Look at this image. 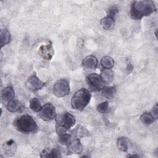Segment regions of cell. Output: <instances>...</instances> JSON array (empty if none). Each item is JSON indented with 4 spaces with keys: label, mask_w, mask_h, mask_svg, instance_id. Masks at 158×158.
<instances>
[{
    "label": "cell",
    "mask_w": 158,
    "mask_h": 158,
    "mask_svg": "<svg viewBox=\"0 0 158 158\" xmlns=\"http://www.w3.org/2000/svg\"><path fill=\"white\" fill-rule=\"evenodd\" d=\"M156 11L154 2L152 1H135L130 9L131 17L134 19H141L149 16Z\"/></svg>",
    "instance_id": "1"
},
{
    "label": "cell",
    "mask_w": 158,
    "mask_h": 158,
    "mask_svg": "<svg viewBox=\"0 0 158 158\" xmlns=\"http://www.w3.org/2000/svg\"><path fill=\"white\" fill-rule=\"evenodd\" d=\"M91 98L90 92L85 88H81L73 95L71 99L72 107L75 110H82L89 103Z\"/></svg>",
    "instance_id": "2"
},
{
    "label": "cell",
    "mask_w": 158,
    "mask_h": 158,
    "mask_svg": "<svg viewBox=\"0 0 158 158\" xmlns=\"http://www.w3.org/2000/svg\"><path fill=\"white\" fill-rule=\"evenodd\" d=\"M17 129L22 133H31L35 131L38 126L35 120L29 115H23L18 118L14 122Z\"/></svg>",
    "instance_id": "3"
},
{
    "label": "cell",
    "mask_w": 158,
    "mask_h": 158,
    "mask_svg": "<svg viewBox=\"0 0 158 158\" xmlns=\"http://www.w3.org/2000/svg\"><path fill=\"white\" fill-rule=\"evenodd\" d=\"M55 118L57 125L63 126L67 130L73 127L75 123V117L69 112L58 114Z\"/></svg>",
    "instance_id": "4"
},
{
    "label": "cell",
    "mask_w": 158,
    "mask_h": 158,
    "mask_svg": "<svg viewBox=\"0 0 158 158\" xmlns=\"http://www.w3.org/2000/svg\"><path fill=\"white\" fill-rule=\"evenodd\" d=\"M70 91V85L65 79H61L57 81L53 86L54 94L58 98H62L67 96L69 94Z\"/></svg>",
    "instance_id": "5"
},
{
    "label": "cell",
    "mask_w": 158,
    "mask_h": 158,
    "mask_svg": "<svg viewBox=\"0 0 158 158\" xmlns=\"http://www.w3.org/2000/svg\"><path fill=\"white\" fill-rule=\"evenodd\" d=\"M40 117L44 121H49L55 118L56 116V108L52 104L48 102L42 106L39 112Z\"/></svg>",
    "instance_id": "6"
},
{
    "label": "cell",
    "mask_w": 158,
    "mask_h": 158,
    "mask_svg": "<svg viewBox=\"0 0 158 158\" xmlns=\"http://www.w3.org/2000/svg\"><path fill=\"white\" fill-rule=\"evenodd\" d=\"M86 80L89 85V88L93 91L102 89L105 86V82L102 80L101 75L97 73H91L86 77Z\"/></svg>",
    "instance_id": "7"
},
{
    "label": "cell",
    "mask_w": 158,
    "mask_h": 158,
    "mask_svg": "<svg viewBox=\"0 0 158 158\" xmlns=\"http://www.w3.org/2000/svg\"><path fill=\"white\" fill-rule=\"evenodd\" d=\"M45 85V83L41 81L36 75L33 74L25 82V86L28 89L31 91H36L41 89Z\"/></svg>",
    "instance_id": "8"
},
{
    "label": "cell",
    "mask_w": 158,
    "mask_h": 158,
    "mask_svg": "<svg viewBox=\"0 0 158 158\" xmlns=\"http://www.w3.org/2000/svg\"><path fill=\"white\" fill-rule=\"evenodd\" d=\"M98 59L94 56H88L82 60V65L84 69L89 70H95L98 66Z\"/></svg>",
    "instance_id": "9"
},
{
    "label": "cell",
    "mask_w": 158,
    "mask_h": 158,
    "mask_svg": "<svg viewBox=\"0 0 158 158\" xmlns=\"http://www.w3.org/2000/svg\"><path fill=\"white\" fill-rule=\"evenodd\" d=\"M40 52L44 60H51L53 54L54 50L51 44H47L46 45H43L40 48Z\"/></svg>",
    "instance_id": "10"
},
{
    "label": "cell",
    "mask_w": 158,
    "mask_h": 158,
    "mask_svg": "<svg viewBox=\"0 0 158 158\" xmlns=\"http://www.w3.org/2000/svg\"><path fill=\"white\" fill-rule=\"evenodd\" d=\"M69 149L74 153L80 154L83 151V146L79 139L72 140L69 144Z\"/></svg>",
    "instance_id": "11"
},
{
    "label": "cell",
    "mask_w": 158,
    "mask_h": 158,
    "mask_svg": "<svg viewBox=\"0 0 158 158\" xmlns=\"http://www.w3.org/2000/svg\"><path fill=\"white\" fill-rule=\"evenodd\" d=\"M117 145L119 150L122 152H127L129 146L130 145V142L128 138L126 137H120L117 139Z\"/></svg>",
    "instance_id": "12"
},
{
    "label": "cell",
    "mask_w": 158,
    "mask_h": 158,
    "mask_svg": "<svg viewBox=\"0 0 158 158\" xmlns=\"http://www.w3.org/2000/svg\"><path fill=\"white\" fill-rule=\"evenodd\" d=\"M15 96V92L13 88L10 86H7L4 88L1 91V98L3 100L10 101L14 99Z\"/></svg>",
    "instance_id": "13"
},
{
    "label": "cell",
    "mask_w": 158,
    "mask_h": 158,
    "mask_svg": "<svg viewBox=\"0 0 158 158\" xmlns=\"http://www.w3.org/2000/svg\"><path fill=\"white\" fill-rule=\"evenodd\" d=\"M10 34L6 29H2L0 32V44L2 48L10 41Z\"/></svg>",
    "instance_id": "14"
},
{
    "label": "cell",
    "mask_w": 158,
    "mask_h": 158,
    "mask_svg": "<svg viewBox=\"0 0 158 158\" xmlns=\"http://www.w3.org/2000/svg\"><path fill=\"white\" fill-rule=\"evenodd\" d=\"M101 24L102 27L106 30H109L112 29L115 24L114 19L110 17L107 16L103 18L101 21Z\"/></svg>",
    "instance_id": "15"
},
{
    "label": "cell",
    "mask_w": 158,
    "mask_h": 158,
    "mask_svg": "<svg viewBox=\"0 0 158 158\" xmlns=\"http://www.w3.org/2000/svg\"><path fill=\"white\" fill-rule=\"evenodd\" d=\"M141 121L143 125L145 126H149L156 120V118L154 117V116L152 115L151 112H144L143 113L141 117H140Z\"/></svg>",
    "instance_id": "16"
},
{
    "label": "cell",
    "mask_w": 158,
    "mask_h": 158,
    "mask_svg": "<svg viewBox=\"0 0 158 158\" xmlns=\"http://www.w3.org/2000/svg\"><path fill=\"white\" fill-rule=\"evenodd\" d=\"M101 77L105 83H110L114 78V72L111 69H104L101 72Z\"/></svg>",
    "instance_id": "17"
},
{
    "label": "cell",
    "mask_w": 158,
    "mask_h": 158,
    "mask_svg": "<svg viewBox=\"0 0 158 158\" xmlns=\"http://www.w3.org/2000/svg\"><path fill=\"white\" fill-rule=\"evenodd\" d=\"M102 94L107 99H112L116 95V89L112 86H104L102 89Z\"/></svg>",
    "instance_id": "18"
},
{
    "label": "cell",
    "mask_w": 158,
    "mask_h": 158,
    "mask_svg": "<svg viewBox=\"0 0 158 158\" xmlns=\"http://www.w3.org/2000/svg\"><path fill=\"white\" fill-rule=\"evenodd\" d=\"M21 107V104L20 101L16 99H12L9 101L7 104V109L9 111L14 112L18 111Z\"/></svg>",
    "instance_id": "19"
},
{
    "label": "cell",
    "mask_w": 158,
    "mask_h": 158,
    "mask_svg": "<svg viewBox=\"0 0 158 158\" xmlns=\"http://www.w3.org/2000/svg\"><path fill=\"white\" fill-rule=\"evenodd\" d=\"M30 108L34 112H40L42 108V106L40 99L37 98H33L29 102Z\"/></svg>",
    "instance_id": "20"
},
{
    "label": "cell",
    "mask_w": 158,
    "mask_h": 158,
    "mask_svg": "<svg viewBox=\"0 0 158 158\" xmlns=\"http://www.w3.org/2000/svg\"><path fill=\"white\" fill-rule=\"evenodd\" d=\"M101 64L103 68L110 69L114 65V60L111 57L106 56L101 59Z\"/></svg>",
    "instance_id": "21"
},
{
    "label": "cell",
    "mask_w": 158,
    "mask_h": 158,
    "mask_svg": "<svg viewBox=\"0 0 158 158\" xmlns=\"http://www.w3.org/2000/svg\"><path fill=\"white\" fill-rule=\"evenodd\" d=\"M41 157H61L60 153L57 149H53L49 152H47L46 151H43L40 155Z\"/></svg>",
    "instance_id": "22"
},
{
    "label": "cell",
    "mask_w": 158,
    "mask_h": 158,
    "mask_svg": "<svg viewBox=\"0 0 158 158\" xmlns=\"http://www.w3.org/2000/svg\"><path fill=\"white\" fill-rule=\"evenodd\" d=\"M109 109H110L109 105L107 101H105L100 103L96 107L97 110L101 114H105L108 112L109 111Z\"/></svg>",
    "instance_id": "23"
},
{
    "label": "cell",
    "mask_w": 158,
    "mask_h": 158,
    "mask_svg": "<svg viewBox=\"0 0 158 158\" xmlns=\"http://www.w3.org/2000/svg\"><path fill=\"white\" fill-rule=\"evenodd\" d=\"M71 135L68 133H65L62 135L59 136V141L60 144L63 145H69L71 142Z\"/></svg>",
    "instance_id": "24"
},
{
    "label": "cell",
    "mask_w": 158,
    "mask_h": 158,
    "mask_svg": "<svg viewBox=\"0 0 158 158\" xmlns=\"http://www.w3.org/2000/svg\"><path fill=\"white\" fill-rule=\"evenodd\" d=\"M118 12V9L115 6H110L107 10V16L110 17L112 18H114Z\"/></svg>",
    "instance_id": "25"
},
{
    "label": "cell",
    "mask_w": 158,
    "mask_h": 158,
    "mask_svg": "<svg viewBox=\"0 0 158 158\" xmlns=\"http://www.w3.org/2000/svg\"><path fill=\"white\" fill-rule=\"evenodd\" d=\"M67 129H66L64 127L61 126V125H57L56 127V133H57V135H64L65 133H67Z\"/></svg>",
    "instance_id": "26"
},
{
    "label": "cell",
    "mask_w": 158,
    "mask_h": 158,
    "mask_svg": "<svg viewBox=\"0 0 158 158\" xmlns=\"http://www.w3.org/2000/svg\"><path fill=\"white\" fill-rule=\"evenodd\" d=\"M151 113L152 114V115L154 116V117L157 119V115H158V107H157V104H156L155 105V106L152 108Z\"/></svg>",
    "instance_id": "27"
},
{
    "label": "cell",
    "mask_w": 158,
    "mask_h": 158,
    "mask_svg": "<svg viewBox=\"0 0 158 158\" xmlns=\"http://www.w3.org/2000/svg\"><path fill=\"white\" fill-rule=\"evenodd\" d=\"M84 128H78L77 130V135L78 137H82L85 135V131H84Z\"/></svg>",
    "instance_id": "28"
}]
</instances>
